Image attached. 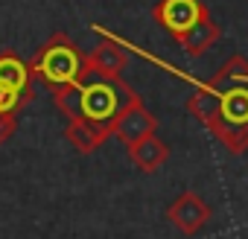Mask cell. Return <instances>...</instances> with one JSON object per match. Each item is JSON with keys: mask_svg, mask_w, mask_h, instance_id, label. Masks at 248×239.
<instances>
[{"mask_svg": "<svg viewBox=\"0 0 248 239\" xmlns=\"http://www.w3.org/2000/svg\"><path fill=\"white\" fill-rule=\"evenodd\" d=\"M18 129V111H3L0 114V143H6Z\"/></svg>", "mask_w": 248, "mask_h": 239, "instance_id": "obj_13", "label": "cell"}, {"mask_svg": "<svg viewBox=\"0 0 248 239\" xmlns=\"http://www.w3.org/2000/svg\"><path fill=\"white\" fill-rule=\"evenodd\" d=\"M129 158H132V164L140 172H158L167 164V158H170V146L158 134H149V137H143V140L129 146Z\"/></svg>", "mask_w": 248, "mask_h": 239, "instance_id": "obj_11", "label": "cell"}, {"mask_svg": "<svg viewBox=\"0 0 248 239\" xmlns=\"http://www.w3.org/2000/svg\"><path fill=\"white\" fill-rule=\"evenodd\" d=\"M53 93V102L56 108L73 120V117H82V120H91V123H102V126H111L114 129V120L120 117V111L126 108L135 96H140L132 85H126L123 79H82V82H73V85H62Z\"/></svg>", "mask_w": 248, "mask_h": 239, "instance_id": "obj_2", "label": "cell"}, {"mask_svg": "<svg viewBox=\"0 0 248 239\" xmlns=\"http://www.w3.org/2000/svg\"><path fill=\"white\" fill-rule=\"evenodd\" d=\"M111 126H102V123H91V120H82V117H73L67 120V132L64 137L70 140V146L82 155H91L93 149H99L108 137H111Z\"/></svg>", "mask_w": 248, "mask_h": 239, "instance_id": "obj_8", "label": "cell"}, {"mask_svg": "<svg viewBox=\"0 0 248 239\" xmlns=\"http://www.w3.org/2000/svg\"><path fill=\"white\" fill-rule=\"evenodd\" d=\"M184 108L233 155L248 152V59L236 53L210 82H196Z\"/></svg>", "mask_w": 248, "mask_h": 239, "instance_id": "obj_1", "label": "cell"}, {"mask_svg": "<svg viewBox=\"0 0 248 239\" xmlns=\"http://www.w3.org/2000/svg\"><path fill=\"white\" fill-rule=\"evenodd\" d=\"M0 85L18 90L27 102L32 99V73H30V64L15 50H3V53H0Z\"/></svg>", "mask_w": 248, "mask_h": 239, "instance_id": "obj_9", "label": "cell"}, {"mask_svg": "<svg viewBox=\"0 0 248 239\" xmlns=\"http://www.w3.org/2000/svg\"><path fill=\"white\" fill-rule=\"evenodd\" d=\"M85 67H88V76H99V79H120L123 70L129 67V53L123 50L120 41L114 38H105L96 44L93 53L85 56Z\"/></svg>", "mask_w": 248, "mask_h": 239, "instance_id": "obj_7", "label": "cell"}, {"mask_svg": "<svg viewBox=\"0 0 248 239\" xmlns=\"http://www.w3.org/2000/svg\"><path fill=\"white\" fill-rule=\"evenodd\" d=\"M210 216H213V210L207 207V201L199 193H181L167 207V222L175 224L184 236H196L210 222Z\"/></svg>", "mask_w": 248, "mask_h": 239, "instance_id": "obj_6", "label": "cell"}, {"mask_svg": "<svg viewBox=\"0 0 248 239\" xmlns=\"http://www.w3.org/2000/svg\"><path fill=\"white\" fill-rule=\"evenodd\" d=\"M202 15H207V6L202 0H161L152 9L158 27H164L172 38H181Z\"/></svg>", "mask_w": 248, "mask_h": 239, "instance_id": "obj_5", "label": "cell"}, {"mask_svg": "<svg viewBox=\"0 0 248 239\" xmlns=\"http://www.w3.org/2000/svg\"><path fill=\"white\" fill-rule=\"evenodd\" d=\"M219 38H222V30H219V24H216V21L210 18V12H207V15H202L181 38H175V41L181 44L184 53H190V56H204Z\"/></svg>", "mask_w": 248, "mask_h": 239, "instance_id": "obj_10", "label": "cell"}, {"mask_svg": "<svg viewBox=\"0 0 248 239\" xmlns=\"http://www.w3.org/2000/svg\"><path fill=\"white\" fill-rule=\"evenodd\" d=\"M158 132V120H155V114L143 105V99L140 96H135L126 108L120 111V117L114 120V132H111V137H117L123 146H132V143H138V140H143V137H149V134H155Z\"/></svg>", "mask_w": 248, "mask_h": 239, "instance_id": "obj_4", "label": "cell"}, {"mask_svg": "<svg viewBox=\"0 0 248 239\" xmlns=\"http://www.w3.org/2000/svg\"><path fill=\"white\" fill-rule=\"evenodd\" d=\"M30 73L38 76L47 90H56L62 85H73L88 79V67H85V53L67 38V32H53L41 50L32 56L30 61Z\"/></svg>", "mask_w": 248, "mask_h": 239, "instance_id": "obj_3", "label": "cell"}, {"mask_svg": "<svg viewBox=\"0 0 248 239\" xmlns=\"http://www.w3.org/2000/svg\"><path fill=\"white\" fill-rule=\"evenodd\" d=\"M21 102H24V96H21L18 90H12V88H6V85H0V114H3V111H18Z\"/></svg>", "mask_w": 248, "mask_h": 239, "instance_id": "obj_12", "label": "cell"}]
</instances>
